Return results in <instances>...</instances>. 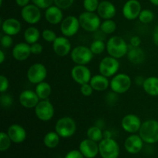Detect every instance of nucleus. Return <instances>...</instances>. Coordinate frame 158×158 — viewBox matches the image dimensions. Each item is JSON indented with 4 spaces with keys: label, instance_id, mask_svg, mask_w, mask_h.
Returning <instances> with one entry per match:
<instances>
[{
    "label": "nucleus",
    "instance_id": "f257e3e1",
    "mask_svg": "<svg viewBox=\"0 0 158 158\" xmlns=\"http://www.w3.org/2000/svg\"><path fill=\"white\" fill-rule=\"evenodd\" d=\"M106 46L109 56L116 59H120L126 56L129 50V45L122 37L118 35L111 36L106 42Z\"/></svg>",
    "mask_w": 158,
    "mask_h": 158
},
{
    "label": "nucleus",
    "instance_id": "f03ea898",
    "mask_svg": "<svg viewBox=\"0 0 158 158\" xmlns=\"http://www.w3.org/2000/svg\"><path fill=\"white\" fill-rule=\"evenodd\" d=\"M139 135L147 143H156L158 142V121L153 119L147 120L142 123L139 131Z\"/></svg>",
    "mask_w": 158,
    "mask_h": 158
},
{
    "label": "nucleus",
    "instance_id": "7ed1b4c3",
    "mask_svg": "<svg viewBox=\"0 0 158 158\" xmlns=\"http://www.w3.org/2000/svg\"><path fill=\"white\" fill-rule=\"evenodd\" d=\"M78 19L80 21V27L86 32H96L100 29L101 25L100 17L95 12L85 11L79 15Z\"/></svg>",
    "mask_w": 158,
    "mask_h": 158
},
{
    "label": "nucleus",
    "instance_id": "20e7f679",
    "mask_svg": "<svg viewBox=\"0 0 158 158\" xmlns=\"http://www.w3.org/2000/svg\"><path fill=\"white\" fill-rule=\"evenodd\" d=\"M77 123L69 117H63L59 119L55 125V131L63 138H68L75 134Z\"/></svg>",
    "mask_w": 158,
    "mask_h": 158
},
{
    "label": "nucleus",
    "instance_id": "39448f33",
    "mask_svg": "<svg viewBox=\"0 0 158 158\" xmlns=\"http://www.w3.org/2000/svg\"><path fill=\"white\" fill-rule=\"evenodd\" d=\"M132 80L131 77L126 73H117L112 77L110 82L111 90L117 94H122L127 92L131 87Z\"/></svg>",
    "mask_w": 158,
    "mask_h": 158
},
{
    "label": "nucleus",
    "instance_id": "423d86ee",
    "mask_svg": "<svg viewBox=\"0 0 158 158\" xmlns=\"http://www.w3.org/2000/svg\"><path fill=\"white\" fill-rule=\"evenodd\" d=\"M94 55L90 48L86 46H76L70 52L71 60L77 65H87L92 61Z\"/></svg>",
    "mask_w": 158,
    "mask_h": 158
},
{
    "label": "nucleus",
    "instance_id": "0eeeda50",
    "mask_svg": "<svg viewBox=\"0 0 158 158\" xmlns=\"http://www.w3.org/2000/svg\"><path fill=\"white\" fill-rule=\"evenodd\" d=\"M99 152L102 158H118L120 147L112 138H103L99 143Z\"/></svg>",
    "mask_w": 158,
    "mask_h": 158
},
{
    "label": "nucleus",
    "instance_id": "6e6552de",
    "mask_svg": "<svg viewBox=\"0 0 158 158\" xmlns=\"http://www.w3.org/2000/svg\"><path fill=\"white\" fill-rule=\"evenodd\" d=\"M120 69V63L118 59L108 56L102 59L99 64V72L100 74L108 77L115 76Z\"/></svg>",
    "mask_w": 158,
    "mask_h": 158
},
{
    "label": "nucleus",
    "instance_id": "1a4fd4ad",
    "mask_svg": "<svg viewBox=\"0 0 158 158\" xmlns=\"http://www.w3.org/2000/svg\"><path fill=\"white\" fill-rule=\"evenodd\" d=\"M34 110L37 118L44 122L52 120L55 114L53 105L49 100H40L34 108Z\"/></svg>",
    "mask_w": 158,
    "mask_h": 158
},
{
    "label": "nucleus",
    "instance_id": "9d476101",
    "mask_svg": "<svg viewBox=\"0 0 158 158\" xmlns=\"http://www.w3.org/2000/svg\"><path fill=\"white\" fill-rule=\"evenodd\" d=\"M47 77V69L43 63H34L27 70V79L31 83L38 84Z\"/></svg>",
    "mask_w": 158,
    "mask_h": 158
},
{
    "label": "nucleus",
    "instance_id": "9b49d317",
    "mask_svg": "<svg viewBox=\"0 0 158 158\" xmlns=\"http://www.w3.org/2000/svg\"><path fill=\"white\" fill-rule=\"evenodd\" d=\"M80 28V21L74 15H68L60 23V31L64 36L72 37L78 32Z\"/></svg>",
    "mask_w": 158,
    "mask_h": 158
},
{
    "label": "nucleus",
    "instance_id": "f8f14e48",
    "mask_svg": "<svg viewBox=\"0 0 158 158\" xmlns=\"http://www.w3.org/2000/svg\"><path fill=\"white\" fill-rule=\"evenodd\" d=\"M21 16L28 24L35 25L41 19L42 13L38 6L34 4H29L22 9Z\"/></svg>",
    "mask_w": 158,
    "mask_h": 158
},
{
    "label": "nucleus",
    "instance_id": "ddd939ff",
    "mask_svg": "<svg viewBox=\"0 0 158 158\" xmlns=\"http://www.w3.org/2000/svg\"><path fill=\"white\" fill-rule=\"evenodd\" d=\"M72 79L78 84L82 85L89 83L91 80V72L86 65H76L71 69Z\"/></svg>",
    "mask_w": 158,
    "mask_h": 158
},
{
    "label": "nucleus",
    "instance_id": "4468645a",
    "mask_svg": "<svg viewBox=\"0 0 158 158\" xmlns=\"http://www.w3.org/2000/svg\"><path fill=\"white\" fill-rule=\"evenodd\" d=\"M142 122L140 117L134 114L125 115L121 120V127L126 132L130 134H136L139 132Z\"/></svg>",
    "mask_w": 158,
    "mask_h": 158
},
{
    "label": "nucleus",
    "instance_id": "2eb2a0df",
    "mask_svg": "<svg viewBox=\"0 0 158 158\" xmlns=\"http://www.w3.org/2000/svg\"><path fill=\"white\" fill-rule=\"evenodd\" d=\"M141 10V4L138 0H128L123 5L122 12L125 19L134 20L138 18Z\"/></svg>",
    "mask_w": 158,
    "mask_h": 158
},
{
    "label": "nucleus",
    "instance_id": "dca6fc26",
    "mask_svg": "<svg viewBox=\"0 0 158 158\" xmlns=\"http://www.w3.org/2000/svg\"><path fill=\"white\" fill-rule=\"evenodd\" d=\"M71 43L68 37L62 35L57 36L55 41L52 43V49L57 56L60 57H64L71 52Z\"/></svg>",
    "mask_w": 158,
    "mask_h": 158
},
{
    "label": "nucleus",
    "instance_id": "f3484780",
    "mask_svg": "<svg viewBox=\"0 0 158 158\" xmlns=\"http://www.w3.org/2000/svg\"><path fill=\"white\" fill-rule=\"evenodd\" d=\"M79 151L86 158H95L100 153L97 142L89 138L82 140L79 146Z\"/></svg>",
    "mask_w": 158,
    "mask_h": 158
},
{
    "label": "nucleus",
    "instance_id": "a211bd4d",
    "mask_svg": "<svg viewBox=\"0 0 158 158\" xmlns=\"http://www.w3.org/2000/svg\"><path fill=\"white\" fill-rule=\"evenodd\" d=\"M40 97H38L35 91L30 90V89L23 91L19 97L20 104L23 107L28 108V109L35 108L39 102L40 101Z\"/></svg>",
    "mask_w": 158,
    "mask_h": 158
},
{
    "label": "nucleus",
    "instance_id": "6ab92c4d",
    "mask_svg": "<svg viewBox=\"0 0 158 158\" xmlns=\"http://www.w3.org/2000/svg\"><path fill=\"white\" fill-rule=\"evenodd\" d=\"M99 16L103 19H112L117 13V9L115 6L111 2L107 0H103L99 4L98 9L97 10Z\"/></svg>",
    "mask_w": 158,
    "mask_h": 158
},
{
    "label": "nucleus",
    "instance_id": "aec40b11",
    "mask_svg": "<svg viewBox=\"0 0 158 158\" xmlns=\"http://www.w3.org/2000/svg\"><path fill=\"white\" fill-rule=\"evenodd\" d=\"M143 146V141L140 135L132 134L126 139L124 142V147L128 153L132 154H137L142 150Z\"/></svg>",
    "mask_w": 158,
    "mask_h": 158
},
{
    "label": "nucleus",
    "instance_id": "412c9836",
    "mask_svg": "<svg viewBox=\"0 0 158 158\" xmlns=\"http://www.w3.org/2000/svg\"><path fill=\"white\" fill-rule=\"evenodd\" d=\"M7 134L10 137L12 142L20 143L25 141L26 138V131L23 127L19 124H12L8 128Z\"/></svg>",
    "mask_w": 158,
    "mask_h": 158
},
{
    "label": "nucleus",
    "instance_id": "4be33fe9",
    "mask_svg": "<svg viewBox=\"0 0 158 158\" xmlns=\"http://www.w3.org/2000/svg\"><path fill=\"white\" fill-rule=\"evenodd\" d=\"M30 45L27 43H19L12 48V56L18 61L26 60L31 55Z\"/></svg>",
    "mask_w": 158,
    "mask_h": 158
},
{
    "label": "nucleus",
    "instance_id": "5701e85b",
    "mask_svg": "<svg viewBox=\"0 0 158 158\" xmlns=\"http://www.w3.org/2000/svg\"><path fill=\"white\" fill-rule=\"evenodd\" d=\"M63 9L56 6H51L45 11V18L49 23L52 25H57L61 23L63 19Z\"/></svg>",
    "mask_w": 158,
    "mask_h": 158
},
{
    "label": "nucleus",
    "instance_id": "b1692460",
    "mask_svg": "<svg viewBox=\"0 0 158 158\" xmlns=\"http://www.w3.org/2000/svg\"><path fill=\"white\" fill-rule=\"evenodd\" d=\"M21 23L17 19L8 18L2 23V29L5 34L15 35L21 31Z\"/></svg>",
    "mask_w": 158,
    "mask_h": 158
},
{
    "label": "nucleus",
    "instance_id": "393cba45",
    "mask_svg": "<svg viewBox=\"0 0 158 158\" xmlns=\"http://www.w3.org/2000/svg\"><path fill=\"white\" fill-rule=\"evenodd\" d=\"M110 82L108 77L100 73L91 77L89 84L95 91H104L110 86Z\"/></svg>",
    "mask_w": 158,
    "mask_h": 158
},
{
    "label": "nucleus",
    "instance_id": "a878e982",
    "mask_svg": "<svg viewBox=\"0 0 158 158\" xmlns=\"http://www.w3.org/2000/svg\"><path fill=\"white\" fill-rule=\"evenodd\" d=\"M127 56L128 60L134 64H140L145 60L144 52L140 47H133L129 45V50Z\"/></svg>",
    "mask_w": 158,
    "mask_h": 158
},
{
    "label": "nucleus",
    "instance_id": "bb28decb",
    "mask_svg": "<svg viewBox=\"0 0 158 158\" xmlns=\"http://www.w3.org/2000/svg\"><path fill=\"white\" fill-rule=\"evenodd\" d=\"M143 89L147 94L151 97L158 96V77H149L144 80Z\"/></svg>",
    "mask_w": 158,
    "mask_h": 158
},
{
    "label": "nucleus",
    "instance_id": "cd10ccee",
    "mask_svg": "<svg viewBox=\"0 0 158 158\" xmlns=\"http://www.w3.org/2000/svg\"><path fill=\"white\" fill-rule=\"evenodd\" d=\"M40 32L39 29L35 26H29L25 30L24 32V40L26 43L32 45L33 43H37L40 40Z\"/></svg>",
    "mask_w": 158,
    "mask_h": 158
},
{
    "label": "nucleus",
    "instance_id": "c85d7f7f",
    "mask_svg": "<svg viewBox=\"0 0 158 158\" xmlns=\"http://www.w3.org/2000/svg\"><path fill=\"white\" fill-rule=\"evenodd\" d=\"M35 93L37 94L40 100H47L51 95L52 93V88L49 83L47 82H41V83L36 84L35 89Z\"/></svg>",
    "mask_w": 158,
    "mask_h": 158
},
{
    "label": "nucleus",
    "instance_id": "c756f323",
    "mask_svg": "<svg viewBox=\"0 0 158 158\" xmlns=\"http://www.w3.org/2000/svg\"><path fill=\"white\" fill-rule=\"evenodd\" d=\"M60 135L56 131H50L45 135L43 143L46 148L52 149L58 146L60 143Z\"/></svg>",
    "mask_w": 158,
    "mask_h": 158
},
{
    "label": "nucleus",
    "instance_id": "7c9ffc66",
    "mask_svg": "<svg viewBox=\"0 0 158 158\" xmlns=\"http://www.w3.org/2000/svg\"><path fill=\"white\" fill-rule=\"evenodd\" d=\"M87 138L95 142H100L103 139V132L98 126H92L86 131Z\"/></svg>",
    "mask_w": 158,
    "mask_h": 158
},
{
    "label": "nucleus",
    "instance_id": "2f4dec72",
    "mask_svg": "<svg viewBox=\"0 0 158 158\" xmlns=\"http://www.w3.org/2000/svg\"><path fill=\"white\" fill-rule=\"evenodd\" d=\"M117 23L113 19H106L101 23L100 29L104 34H112L117 29Z\"/></svg>",
    "mask_w": 158,
    "mask_h": 158
},
{
    "label": "nucleus",
    "instance_id": "473e14b6",
    "mask_svg": "<svg viewBox=\"0 0 158 158\" xmlns=\"http://www.w3.org/2000/svg\"><path fill=\"white\" fill-rule=\"evenodd\" d=\"M89 48L94 55H100L104 52L106 49V46L103 40H96L91 43Z\"/></svg>",
    "mask_w": 158,
    "mask_h": 158
},
{
    "label": "nucleus",
    "instance_id": "72a5a7b5",
    "mask_svg": "<svg viewBox=\"0 0 158 158\" xmlns=\"http://www.w3.org/2000/svg\"><path fill=\"white\" fill-rule=\"evenodd\" d=\"M140 22L144 24L151 23L154 19V13L151 9H142L138 17Z\"/></svg>",
    "mask_w": 158,
    "mask_h": 158
},
{
    "label": "nucleus",
    "instance_id": "f704fd0d",
    "mask_svg": "<svg viewBox=\"0 0 158 158\" xmlns=\"http://www.w3.org/2000/svg\"><path fill=\"white\" fill-rule=\"evenodd\" d=\"M11 140L10 137H9L7 133L2 131L0 133V151L2 152L6 151L10 148L11 146Z\"/></svg>",
    "mask_w": 158,
    "mask_h": 158
},
{
    "label": "nucleus",
    "instance_id": "c9c22d12",
    "mask_svg": "<svg viewBox=\"0 0 158 158\" xmlns=\"http://www.w3.org/2000/svg\"><path fill=\"white\" fill-rule=\"evenodd\" d=\"M100 2L99 0H83V8L85 11L94 12L98 9Z\"/></svg>",
    "mask_w": 158,
    "mask_h": 158
},
{
    "label": "nucleus",
    "instance_id": "e433bc0d",
    "mask_svg": "<svg viewBox=\"0 0 158 158\" xmlns=\"http://www.w3.org/2000/svg\"><path fill=\"white\" fill-rule=\"evenodd\" d=\"M41 35L43 40L48 43H53L56 39L57 38V35L56 34V32L49 29H44L42 32Z\"/></svg>",
    "mask_w": 158,
    "mask_h": 158
},
{
    "label": "nucleus",
    "instance_id": "4c0bfd02",
    "mask_svg": "<svg viewBox=\"0 0 158 158\" xmlns=\"http://www.w3.org/2000/svg\"><path fill=\"white\" fill-rule=\"evenodd\" d=\"M0 103L1 106L4 108H9L13 103V99L11 95L8 94H2L1 97H0Z\"/></svg>",
    "mask_w": 158,
    "mask_h": 158
},
{
    "label": "nucleus",
    "instance_id": "58836bf2",
    "mask_svg": "<svg viewBox=\"0 0 158 158\" xmlns=\"http://www.w3.org/2000/svg\"><path fill=\"white\" fill-rule=\"evenodd\" d=\"M31 2L32 4L43 9H46L54 3V0H31Z\"/></svg>",
    "mask_w": 158,
    "mask_h": 158
},
{
    "label": "nucleus",
    "instance_id": "ea45409f",
    "mask_svg": "<svg viewBox=\"0 0 158 158\" xmlns=\"http://www.w3.org/2000/svg\"><path fill=\"white\" fill-rule=\"evenodd\" d=\"M75 0H54V4L61 9H67L73 6Z\"/></svg>",
    "mask_w": 158,
    "mask_h": 158
},
{
    "label": "nucleus",
    "instance_id": "a19ab883",
    "mask_svg": "<svg viewBox=\"0 0 158 158\" xmlns=\"http://www.w3.org/2000/svg\"><path fill=\"white\" fill-rule=\"evenodd\" d=\"M94 90V88L89 84V83L80 85V92L84 97H90Z\"/></svg>",
    "mask_w": 158,
    "mask_h": 158
},
{
    "label": "nucleus",
    "instance_id": "79ce46f5",
    "mask_svg": "<svg viewBox=\"0 0 158 158\" xmlns=\"http://www.w3.org/2000/svg\"><path fill=\"white\" fill-rule=\"evenodd\" d=\"M1 45L2 47L4 48H9L12 46V43H13V39H12V35H7L5 34L4 35L1 37Z\"/></svg>",
    "mask_w": 158,
    "mask_h": 158
},
{
    "label": "nucleus",
    "instance_id": "37998d69",
    "mask_svg": "<svg viewBox=\"0 0 158 158\" xmlns=\"http://www.w3.org/2000/svg\"><path fill=\"white\" fill-rule=\"evenodd\" d=\"M9 86V80L5 76L1 75L0 76V92L1 94L6 92Z\"/></svg>",
    "mask_w": 158,
    "mask_h": 158
},
{
    "label": "nucleus",
    "instance_id": "c03bdc74",
    "mask_svg": "<svg viewBox=\"0 0 158 158\" xmlns=\"http://www.w3.org/2000/svg\"><path fill=\"white\" fill-rule=\"evenodd\" d=\"M30 48H31V52L33 55H40L43 52V47L42 46V44H40V43H35L33 44L30 45Z\"/></svg>",
    "mask_w": 158,
    "mask_h": 158
},
{
    "label": "nucleus",
    "instance_id": "a18cd8bd",
    "mask_svg": "<svg viewBox=\"0 0 158 158\" xmlns=\"http://www.w3.org/2000/svg\"><path fill=\"white\" fill-rule=\"evenodd\" d=\"M64 158H84V156L82 154V153L80 151L73 150V151L68 152Z\"/></svg>",
    "mask_w": 158,
    "mask_h": 158
},
{
    "label": "nucleus",
    "instance_id": "49530a36",
    "mask_svg": "<svg viewBox=\"0 0 158 158\" xmlns=\"http://www.w3.org/2000/svg\"><path fill=\"white\" fill-rule=\"evenodd\" d=\"M130 44L133 47H140L141 44V39L137 35H134L130 40Z\"/></svg>",
    "mask_w": 158,
    "mask_h": 158
},
{
    "label": "nucleus",
    "instance_id": "de8ad7c7",
    "mask_svg": "<svg viewBox=\"0 0 158 158\" xmlns=\"http://www.w3.org/2000/svg\"><path fill=\"white\" fill-rule=\"evenodd\" d=\"M153 42L156 46H158V25L156 26L153 32Z\"/></svg>",
    "mask_w": 158,
    "mask_h": 158
},
{
    "label": "nucleus",
    "instance_id": "09e8293b",
    "mask_svg": "<svg viewBox=\"0 0 158 158\" xmlns=\"http://www.w3.org/2000/svg\"><path fill=\"white\" fill-rule=\"evenodd\" d=\"M30 1L31 0H15V3H16L18 6L23 8L24 6L29 5Z\"/></svg>",
    "mask_w": 158,
    "mask_h": 158
},
{
    "label": "nucleus",
    "instance_id": "8fccbe9b",
    "mask_svg": "<svg viewBox=\"0 0 158 158\" xmlns=\"http://www.w3.org/2000/svg\"><path fill=\"white\" fill-rule=\"evenodd\" d=\"M144 80L145 79H143L142 77H137V78H136L135 82H136V83L138 85V86H143Z\"/></svg>",
    "mask_w": 158,
    "mask_h": 158
},
{
    "label": "nucleus",
    "instance_id": "3c124183",
    "mask_svg": "<svg viewBox=\"0 0 158 158\" xmlns=\"http://www.w3.org/2000/svg\"><path fill=\"white\" fill-rule=\"evenodd\" d=\"M5 59H6V55H5V52L2 50H0V63L2 64L5 61Z\"/></svg>",
    "mask_w": 158,
    "mask_h": 158
},
{
    "label": "nucleus",
    "instance_id": "603ef678",
    "mask_svg": "<svg viewBox=\"0 0 158 158\" xmlns=\"http://www.w3.org/2000/svg\"><path fill=\"white\" fill-rule=\"evenodd\" d=\"M111 132L109 131H105L103 132V138H111Z\"/></svg>",
    "mask_w": 158,
    "mask_h": 158
},
{
    "label": "nucleus",
    "instance_id": "864d4df0",
    "mask_svg": "<svg viewBox=\"0 0 158 158\" xmlns=\"http://www.w3.org/2000/svg\"><path fill=\"white\" fill-rule=\"evenodd\" d=\"M149 1L151 2L153 5H154V6H158V0H149Z\"/></svg>",
    "mask_w": 158,
    "mask_h": 158
},
{
    "label": "nucleus",
    "instance_id": "5fc2aeb1",
    "mask_svg": "<svg viewBox=\"0 0 158 158\" xmlns=\"http://www.w3.org/2000/svg\"><path fill=\"white\" fill-rule=\"evenodd\" d=\"M0 4H1V6L2 5V0H0Z\"/></svg>",
    "mask_w": 158,
    "mask_h": 158
}]
</instances>
